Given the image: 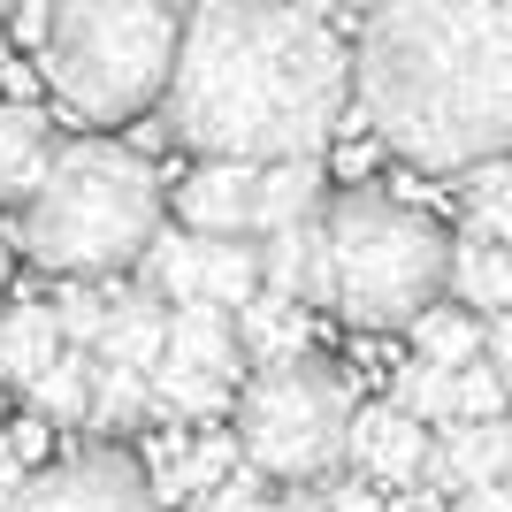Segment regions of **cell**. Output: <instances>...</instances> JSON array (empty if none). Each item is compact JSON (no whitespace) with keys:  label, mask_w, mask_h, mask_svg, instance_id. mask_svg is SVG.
<instances>
[{"label":"cell","mask_w":512,"mask_h":512,"mask_svg":"<svg viewBox=\"0 0 512 512\" xmlns=\"http://www.w3.org/2000/svg\"><path fill=\"white\" fill-rule=\"evenodd\" d=\"M344 39L306 0H192L176 23L161 123L199 161H314L337 138Z\"/></svg>","instance_id":"cell-1"},{"label":"cell","mask_w":512,"mask_h":512,"mask_svg":"<svg viewBox=\"0 0 512 512\" xmlns=\"http://www.w3.org/2000/svg\"><path fill=\"white\" fill-rule=\"evenodd\" d=\"M352 107L406 169L459 176L512 138L505 0H375L344 54Z\"/></svg>","instance_id":"cell-2"},{"label":"cell","mask_w":512,"mask_h":512,"mask_svg":"<svg viewBox=\"0 0 512 512\" xmlns=\"http://www.w3.org/2000/svg\"><path fill=\"white\" fill-rule=\"evenodd\" d=\"M444 268H451V230L428 207L375 184L321 199L314 214V306H329L337 321L390 337L413 314L444 299Z\"/></svg>","instance_id":"cell-3"},{"label":"cell","mask_w":512,"mask_h":512,"mask_svg":"<svg viewBox=\"0 0 512 512\" xmlns=\"http://www.w3.org/2000/svg\"><path fill=\"white\" fill-rule=\"evenodd\" d=\"M161 176L115 138H69L46 153L39 184L16 199V237L23 260L46 276H123L146 253V237L169 222L161 214Z\"/></svg>","instance_id":"cell-4"},{"label":"cell","mask_w":512,"mask_h":512,"mask_svg":"<svg viewBox=\"0 0 512 512\" xmlns=\"http://www.w3.org/2000/svg\"><path fill=\"white\" fill-rule=\"evenodd\" d=\"M176 0H54L46 16V85L85 130L138 123L161 107L176 62Z\"/></svg>","instance_id":"cell-5"},{"label":"cell","mask_w":512,"mask_h":512,"mask_svg":"<svg viewBox=\"0 0 512 512\" xmlns=\"http://www.w3.org/2000/svg\"><path fill=\"white\" fill-rule=\"evenodd\" d=\"M352 383L344 367L321 352L299 360H268L253 375H237L230 390V444L237 467H253L268 490H299L344 467V428H352Z\"/></svg>","instance_id":"cell-6"},{"label":"cell","mask_w":512,"mask_h":512,"mask_svg":"<svg viewBox=\"0 0 512 512\" xmlns=\"http://www.w3.org/2000/svg\"><path fill=\"white\" fill-rule=\"evenodd\" d=\"M0 512H169L146 482V459H130L123 444H85L54 459V467L23 474V490Z\"/></svg>","instance_id":"cell-7"},{"label":"cell","mask_w":512,"mask_h":512,"mask_svg":"<svg viewBox=\"0 0 512 512\" xmlns=\"http://www.w3.org/2000/svg\"><path fill=\"white\" fill-rule=\"evenodd\" d=\"M428 436H436V428L406 421L398 406H352V428H344V474H360L367 490H406V482H421Z\"/></svg>","instance_id":"cell-8"},{"label":"cell","mask_w":512,"mask_h":512,"mask_svg":"<svg viewBox=\"0 0 512 512\" xmlns=\"http://www.w3.org/2000/svg\"><path fill=\"white\" fill-rule=\"evenodd\" d=\"M505 467H512V428H505V413H497V421H451V428L428 436L421 482L436 497H451V490H474V482H505Z\"/></svg>","instance_id":"cell-9"},{"label":"cell","mask_w":512,"mask_h":512,"mask_svg":"<svg viewBox=\"0 0 512 512\" xmlns=\"http://www.w3.org/2000/svg\"><path fill=\"white\" fill-rule=\"evenodd\" d=\"M161 360L176 367H199L214 383L245 375V352H237V329H230V306H207V299H176L169 306V329H161Z\"/></svg>","instance_id":"cell-10"},{"label":"cell","mask_w":512,"mask_h":512,"mask_svg":"<svg viewBox=\"0 0 512 512\" xmlns=\"http://www.w3.org/2000/svg\"><path fill=\"white\" fill-rule=\"evenodd\" d=\"M245 192H253V161H199L176 199V230H199V237H245Z\"/></svg>","instance_id":"cell-11"},{"label":"cell","mask_w":512,"mask_h":512,"mask_svg":"<svg viewBox=\"0 0 512 512\" xmlns=\"http://www.w3.org/2000/svg\"><path fill=\"white\" fill-rule=\"evenodd\" d=\"M329 184H321V161H253V192H245V237L268 230H299L314 222Z\"/></svg>","instance_id":"cell-12"},{"label":"cell","mask_w":512,"mask_h":512,"mask_svg":"<svg viewBox=\"0 0 512 512\" xmlns=\"http://www.w3.org/2000/svg\"><path fill=\"white\" fill-rule=\"evenodd\" d=\"M161 329H169V306L153 299V291H138V283H130V291H115V299H107V321L92 329L85 352H92L100 367L153 375V367H161Z\"/></svg>","instance_id":"cell-13"},{"label":"cell","mask_w":512,"mask_h":512,"mask_svg":"<svg viewBox=\"0 0 512 512\" xmlns=\"http://www.w3.org/2000/svg\"><path fill=\"white\" fill-rule=\"evenodd\" d=\"M237 329V352L245 367H268V360H299L306 344H314V314L299 299H276V291H253V299L230 314Z\"/></svg>","instance_id":"cell-14"},{"label":"cell","mask_w":512,"mask_h":512,"mask_svg":"<svg viewBox=\"0 0 512 512\" xmlns=\"http://www.w3.org/2000/svg\"><path fill=\"white\" fill-rule=\"evenodd\" d=\"M451 306L467 314H505L512 306V253L490 237H451V268H444Z\"/></svg>","instance_id":"cell-15"},{"label":"cell","mask_w":512,"mask_h":512,"mask_svg":"<svg viewBox=\"0 0 512 512\" xmlns=\"http://www.w3.org/2000/svg\"><path fill=\"white\" fill-rule=\"evenodd\" d=\"M23 390V413L39 428H69V421H85V406H92V352H77V344H62L54 360L31 375V383H16Z\"/></svg>","instance_id":"cell-16"},{"label":"cell","mask_w":512,"mask_h":512,"mask_svg":"<svg viewBox=\"0 0 512 512\" xmlns=\"http://www.w3.org/2000/svg\"><path fill=\"white\" fill-rule=\"evenodd\" d=\"M46 153H54V130H46L39 107L0 100V207H16L31 184H39Z\"/></svg>","instance_id":"cell-17"},{"label":"cell","mask_w":512,"mask_h":512,"mask_svg":"<svg viewBox=\"0 0 512 512\" xmlns=\"http://www.w3.org/2000/svg\"><path fill=\"white\" fill-rule=\"evenodd\" d=\"M199 237V230H192ZM260 291V260H253V237H199V260H192V299L207 306H245Z\"/></svg>","instance_id":"cell-18"},{"label":"cell","mask_w":512,"mask_h":512,"mask_svg":"<svg viewBox=\"0 0 512 512\" xmlns=\"http://www.w3.org/2000/svg\"><path fill=\"white\" fill-rule=\"evenodd\" d=\"M54 352H62V329H54L46 299L0 306V383H31V375H39Z\"/></svg>","instance_id":"cell-19"},{"label":"cell","mask_w":512,"mask_h":512,"mask_svg":"<svg viewBox=\"0 0 512 512\" xmlns=\"http://www.w3.org/2000/svg\"><path fill=\"white\" fill-rule=\"evenodd\" d=\"M146 390H153V413H161V421H184V428H207L214 413H230V383H214L199 367H176V360L153 367Z\"/></svg>","instance_id":"cell-20"},{"label":"cell","mask_w":512,"mask_h":512,"mask_svg":"<svg viewBox=\"0 0 512 512\" xmlns=\"http://www.w3.org/2000/svg\"><path fill=\"white\" fill-rule=\"evenodd\" d=\"M413 329V360H428V367H467V360H482V314H467V306H428V314H413L406 321Z\"/></svg>","instance_id":"cell-21"},{"label":"cell","mask_w":512,"mask_h":512,"mask_svg":"<svg viewBox=\"0 0 512 512\" xmlns=\"http://www.w3.org/2000/svg\"><path fill=\"white\" fill-rule=\"evenodd\" d=\"M459 207H467V237L505 245V230H512V176H505V161L459 169Z\"/></svg>","instance_id":"cell-22"},{"label":"cell","mask_w":512,"mask_h":512,"mask_svg":"<svg viewBox=\"0 0 512 512\" xmlns=\"http://www.w3.org/2000/svg\"><path fill=\"white\" fill-rule=\"evenodd\" d=\"M383 406H398L406 421H421V428H451V421H459V406H451V367H428V360L398 367V383H390Z\"/></svg>","instance_id":"cell-23"},{"label":"cell","mask_w":512,"mask_h":512,"mask_svg":"<svg viewBox=\"0 0 512 512\" xmlns=\"http://www.w3.org/2000/svg\"><path fill=\"white\" fill-rule=\"evenodd\" d=\"M107 299H115V283H107V276H62V283H54L46 314H54L62 344H77V352H85V344H92V329L107 321Z\"/></svg>","instance_id":"cell-24"},{"label":"cell","mask_w":512,"mask_h":512,"mask_svg":"<svg viewBox=\"0 0 512 512\" xmlns=\"http://www.w3.org/2000/svg\"><path fill=\"white\" fill-rule=\"evenodd\" d=\"M85 421H100V428L153 421V390H146V375H130V367H100V360H92V406H85Z\"/></svg>","instance_id":"cell-25"},{"label":"cell","mask_w":512,"mask_h":512,"mask_svg":"<svg viewBox=\"0 0 512 512\" xmlns=\"http://www.w3.org/2000/svg\"><path fill=\"white\" fill-rule=\"evenodd\" d=\"M451 406H459V421H497V413H505V375H497L490 360L451 367Z\"/></svg>","instance_id":"cell-26"},{"label":"cell","mask_w":512,"mask_h":512,"mask_svg":"<svg viewBox=\"0 0 512 512\" xmlns=\"http://www.w3.org/2000/svg\"><path fill=\"white\" fill-rule=\"evenodd\" d=\"M176 512H268V482H260L253 467H230L214 490H199V497H184Z\"/></svg>","instance_id":"cell-27"},{"label":"cell","mask_w":512,"mask_h":512,"mask_svg":"<svg viewBox=\"0 0 512 512\" xmlns=\"http://www.w3.org/2000/svg\"><path fill=\"white\" fill-rule=\"evenodd\" d=\"M31 444H39V421H31V428H0V505L23 490V474H31Z\"/></svg>","instance_id":"cell-28"},{"label":"cell","mask_w":512,"mask_h":512,"mask_svg":"<svg viewBox=\"0 0 512 512\" xmlns=\"http://www.w3.org/2000/svg\"><path fill=\"white\" fill-rule=\"evenodd\" d=\"M444 512H512V497H505V482H474V490H451Z\"/></svg>","instance_id":"cell-29"},{"label":"cell","mask_w":512,"mask_h":512,"mask_svg":"<svg viewBox=\"0 0 512 512\" xmlns=\"http://www.w3.org/2000/svg\"><path fill=\"white\" fill-rule=\"evenodd\" d=\"M375 512H444V497L428 490V482H406V490H383Z\"/></svg>","instance_id":"cell-30"},{"label":"cell","mask_w":512,"mask_h":512,"mask_svg":"<svg viewBox=\"0 0 512 512\" xmlns=\"http://www.w3.org/2000/svg\"><path fill=\"white\" fill-rule=\"evenodd\" d=\"M8 268H16V245H8V222H0V299H8Z\"/></svg>","instance_id":"cell-31"},{"label":"cell","mask_w":512,"mask_h":512,"mask_svg":"<svg viewBox=\"0 0 512 512\" xmlns=\"http://www.w3.org/2000/svg\"><path fill=\"white\" fill-rule=\"evenodd\" d=\"M16 8H39V0H0V16H16Z\"/></svg>","instance_id":"cell-32"},{"label":"cell","mask_w":512,"mask_h":512,"mask_svg":"<svg viewBox=\"0 0 512 512\" xmlns=\"http://www.w3.org/2000/svg\"><path fill=\"white\" fill-rule=\"evenodd\" d=\"M306 8H314V16H329V8H337V0H306Z\"/></svg>","instance_id":"cell-33"}]
</instances>
